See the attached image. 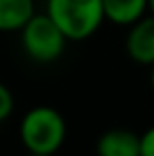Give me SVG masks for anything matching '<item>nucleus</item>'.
<instances>
[{"mask_svg": "<svg viewBox=\"0 0 154 156\" xmlns=\"http://www.w3.org/2000/svg\"><path fill=\"white\" fill-rule=\"evenodd\" d=\"M68 137L63 114L53 105H34L19 120V139L27 154L55 156Z\"/></svg>", "mask_w": 154, "mask_h": 156, "instance_id": "nucleus-1", "label": "nucleus"}, {"mask_svg": "<svg viewBox=\"0 0 154 156\" xmlns=\"http://www.w3.org/2000/svg\"><path fill=\"white\" fill-rule=\"evenodd\" d=\"M45 13L63 32L68 42H84L103 26L102 0H47Z\"/></svg>", "mask_w": 154, "mask_h": 156, "instance_id": "nucleus-2", "label": "nucleus"}, {"mask_svg": "<svg viewBox=\"0 0 154 156\" xmlns=\"http://www.w3.org/2000/svg\"><path fill=\"white\" fill-rule=\"evenodd\" d=\"M19 44L30 61L47 66L57 61L66 53L68 38L47 13L36 11L32 19L19 30Z\"/></svg>", "mask_w": 154, "mask_h": 156, "instance_id": "nucleus-3", "label": "nucleus"}, {"mask_svg": "<svg viewBox=\"0 0 154 156\" xmlns=\"http://www.w3.org/2000/svg\"><path fill=\"white\" fill-rule=\"evenodd\" d=\"M125 53L131 61L139 66L150 68L154 63V15L146 13L141 19L127 27Z\"/></svg>", "mask_w": 154, "mask_h": 156, "instance_id": "nucleus-4", "label": "nucleus"}, {"mask_svg": "<svg viewBox=\"0 0 154 156\" xmlns=\"http://www.w3.org/2000/svg\"><path fill=\"white\" fill-rule=\"evenodd\" d=\"M97 156H139V135L129 129L103 131L95 144Z\"/></svg>", "mask_w": 154, "mask_h": 156, "instance_id": "nucleus-5", "label": "nucleus"}, {"mask_svg": "<svg viewBox=\"0 0 154 156\" xmlns=\"http://www.w3.org/2000/svg\"><path fill=\"white\" fill-rule=\"evenodd\" d=\"M108 23L129 27L148 13V0H102Z\"/></svg>", "mask_w": 154, "mask_h": 156, "instance_id": "nucleus-6", "label": "nucleus"}, {"mask_svg": "<svg viewBox=\"0 0 154 156\" xmlns=\"http://www.w3.org/2000/svg\"><path fill=\"white\" fill-rule=\"evenodd\" d=\"M36 13L34 0H0V34H15Z\"/></svg>", "mask_w": 154, "mask_h": 156, "instance_id": "nucleus-7", "label": "nucleus"}, {"mask_svg": "<svg viewBox=\"0 0 154 156\" xmlns=\"http://www.w3.org/2000/svg\"><path fill=\"white\" fill-rule=\"evenodd\" d=\"M15 112V95L13 91L0 80V125L4 120H9Z\"/></svg>", "mask_w": 154, "mask_h": 156, "instance_id": "nucleus-8", "label": "nucleus"}, {"mask_svg": "<svg viewBox=\"0 0 154 156\" xmlns=\"http://www.w3.org/2000/svg\"><path fill=\"white\" fill-rule=\"evenodd\" d=\"M139 156H154V125L139 135Z\"/></svg>", "mask_w": 154, "mask_h": 156, "instance_id": "nucleus-9", "label": "nucleus"}, {"mask_svg": "<svg viewBox=\"0 0 154 156\" xmlns=\"http://www.w3.org/2000/svg\"><path fill=\"white\" fill-rule=\"evenodd\" d=\"M148 80H150V89L154 91V63L150 66V76H148Z\"/></svg>", "mask_w": 154, "mask_h": 156, "instance_id": "nucleus-10", "label": "nucleus"}, {"mask_svg": "<svg viewBox=\"0 0 154 156\" xmlns=\"http://www.w3.org/2000/svg\"><path fill=\"white\" fill-rule=\"evenodd\" d=\"M148 13L154 15V0H148Z\"/></svg>", "mask_w": 154, "mask_h": 156, "instance_id": "nucleus-11", "label": "nucleus"}, {"mask_svg": "<svg viewBox=\"0 0 154 156\" xmlns=\"http://www.w3.org/2000/svg\"><path fill=\"white\" fill-rule=\"evenodd\" d=\"M27 156H40V154H27Z\"/></svg>", "mask_w": 154, "mask_h": 156, "instance_id": "nucleus-12", "label": "nucleus"}]
</instances>
